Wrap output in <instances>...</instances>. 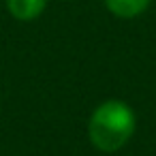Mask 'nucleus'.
<instances>
[{
  "instance_id": "nucleus-1",
  "label": "nucleus",
  "mask_w": 156,
  "mask_h": 156,
  "mask_svg": "<svg viewBox=\"0 0 156 156\" xmlns=\"http://www.w3.org/2000/svg\"><path fill=\"white\" fill-rule=\"evenodd\" d=\"M137 115L124 101H105L98 105L88 124V137L101 152H118L135 135Z\"/></svg>"
},
{
  "instance_id": "nucleus-2",
  "label": "nucleus",
  "mask_w": 156,
  "mask_h": 156,
  "mask_svg": "<svg viewBox=\"0 0 156 156\" xmlns=\"http://www.w3.org/2000/svg\"><path fill=\"white\" fill-rule=\"evenodd\" d=\"M45 5H47V0H7L11 15L15 20H22V22L37 20L45 11Z\"/></svg>"
},
{
  "instance_id": "nucleus-3",
  "label": "nucleus",
  "mask_w": 156,
  "mask_h": 156,
  "mask_svg": "<svg viewBox=\"0 0 156 156\" xmlns=\"http://www.w3.org/2000/svg\"><path fill=\"white\" fill-rule=\"evenodd\" d=\"M107 5V9L118 15V17H137L139 13L145 11V7L150 5V0H103Z\"/></svg>"
}]
</instances>
